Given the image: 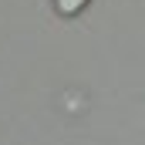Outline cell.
Here are the masks:
<instances>
[{
    "label": "cell",
    "mask_w": 145,
    "mask_h": 145,
    "mask_svg": "<svg viewBox=\"0 0 145 145\" xmlns=\"http://www.w3.org/2000/svg\"><path fill=\"white\" fill-rule=\"evenodd\" d=\"M84 3H88V0H54V7H57L61 17H74V14H81Z\"/></svg>",
    "instance_id": "6da1fadb"
}]
</instances>
